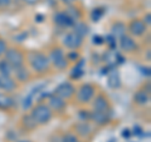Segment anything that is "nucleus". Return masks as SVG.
Segmentation results:
<instances>
[{
  "label": "nucleus",
  "mask_w": 151,
  "mask_h": 142,
  "mask_svg": "<svg viewBox=\"0 0 151 142\" xmlns=\"http://www.w3.org/2000/svg\"><path fill=\"white\" fill-rule=\"evenodd\" d=\"M48 58H49V62L53 63L54 67L59 70H63L68 67V59H67V57L64 55V52L60 48L52 49Z\"/></svg>",
  "instance_id": "nucleus-3"
},
{
  "label": "nucleus",
  "mask_w": 151,
  "mask_h": 142,
  "mask_svg": "<svg viewBox=\"0 0 151 142\" xmlns=\"http://www.w3.org/2000/svg\"><path fill=\"white\" fill-rule=\"evenodd\" d=\"M107 83H108V87H110V88H113V89L120 88V86H121V79H120V75H119V73H117L116 70H112V72L108 74Z\"/></svg>",
  "instance_id": "nucleus-16"
},
{
  "label": "nucleus",
  "mask_w": 151,
  "mask_h": 142,
  "mask_svg": "<svg viewBox=\"0 0 151 142\" xmlns=\"http://www.w3.org/2000/svg\"><path fill=\"white\" fill-rule=\"evenodd\" d=\"M13 70H14V68L6 60H1V62H0V74L1 75H12Z\"/></svg>",
  "instance_id": "nucleus-22"
},
{
  "label": "nucleus",
  "mask_w": 151,
  "mask_h": 142,
  "mask_svg": "<svg viewBox=\"0 0 151 142\" xmlns=\"http://www.w3.org/2000/svg\"><path fill=\"white\" fill-rule=\"evenodd\" d=\"M142 22L145 23V25H146V27H147V25H150V23H151V15H150V13H149V14H146Z\"/></svg>",
  "instance_id": "nucleus-31"
},
{
  "label": "nucleus",
  "mask_w": 151,
  "mask_h": 142,
  "mask_svg": "<svg viewBox=\"0 0 151 142\" xmlns=\"http://www.w3.org/2000/svg\"><path fill=\"white\" fill-rule=\"evenodd\" d=\"M29 63L33 70L37 73H43L49 69V58L40 52H30L29 53Z\"/></svg>",
  "instance_id": "nucleus-1"
},
{
  "label": "nucleus",
  "mask_w": 151,
  "mask_h": 142,
  "mask_svg": "<svg viewBox=\"0 0 151 142\" xmlns=\"http://www.w3.org/2000/svg\"><path fill=\"white\" fill-rule=\"evenodd\" d=\"M82 74H83V62H79L78 65H76V67L73 68L72 77L73 78H79Z\"/></svg>",
  "instance_id": "nucleus-25"
},
{
  "label": "nucleus",
  "mask_w": 151,
  "mask_h": 142,
  "mask_svg": "<svg viewBox=\"0 0 151 142\" xmlns=\"http://www.w3.org/2000/svg\"><path fill=\"white\" fill-rule=\"evenodd\" d=\"M93 110L97 112H103V113H108L110 112V103H108L107 98L105 96H97L93 101Z\"/></svg>",
  "instance_id": "nucleus-10"
},
{
  "label": "nucleus",
  "mask_w": 151,
  "mask_h": 142,
  "mask_svg": "<svg viewBox=\"0 0 151 142\" xmlns=\"http://www.w3.org/2000/svg\"><path fill=\"white\" fill-rule=\"evenodd\" d=\"M82 43H83V38L77 35L73 32L72 33H68V34H65L64 38H63V44L67 47L68 49H72V50H76V49L81 48Z\"/></svg>",
  "instance_id": "nucleus-7"
},
{
  "label": "nucleus",
  "mask_w": 151,
  "mask_h": 142,
  "mask_svg": "<svg viewBox=\"0 0 151 142\" xmlns=\"http://www.w3.org/2000/svg\"><path fill=\"white\" fill-rule=\"evenodd\" d=\"M6 50H8L6 42L4 40V39H1V38H0V57L5 54V52H6Z\"/></svg>",
  "instance_id": "nucleus-27"
},
{
  "label": "nucleus",
  "mask_w": 151,
  "mask_h": 142,
  "mask_svg": "<svg viewBox=\"0 0 151 142\" xmlns=\"http://www.w3.org/2000/svg\"><path fill=\"white\" fill-rule=\"evenodd\" d=\"M73 29H74L73 33H76V34L79 35L81 38H84L89 32V28H88V25L86 24V23H74Z\"/></svg>",
  "instance_id": "nucleus-17"
},
{
  "label": "nucleus",
  "mask_w": 151,
  "mask_h": 142,
  "mask_svg": "<svg viewBox=\"0 0 151 142\" xmlns=\"http://www.w3.org/2000/svg\"><path fill=\"white\" fill-rule=\"evenodd\" d=\"M62 142H79L78 138L72 133H67L62 137Z\"/></svg>",
  "instance_id": "nucleus-26"
},
{
  "label": "nucleus",
  "mask_w": 151,
  "mask_h": 142,
  "mask_svg": "<svg viewBox=\"0 0 151 142\" xmlns=\"http://www.w3.org/2000/svg\"><path fill=\"white\" fill-rule=\"evenodd\" d=\"M49 101V108L53 111H57V112H62L65 107H67V103H65V101L63 98H60L58 96H55V94H53V96H49L48 98Z\"/></svg>",
  "instance_id": "nucleus-12"
},
{
  "label": "nucleus",
  "mask_w": 151,
  "mask_h": 142,
  "mask_svg": "<svg viewBox=\"0 0 151 142\" xmlns=\"http://www.w3.org/2000/svg\"><path fill=\"white\" fill-rule=\"evenodd\" d=\"M76 130H77V132L81 136H88L92 132L91 126H89L86 121H82L81 123H78L77 126H76Z\"/></svg>",
  "instance_id": "nucleus-19"
},
{
  "label": "nucleus",
  "mask_w": 151,
  "mask_h": 142,
  "mask_svg": "<svg viewBox=\"0 0 151 142\" xmlns=\"http://www.w3.org/2000/svg\"><path fill=\"white\" fill-rule=\"evenodd\" d=\"M79 117H81L82 121H88L89 117H91V112H86L84 110H81L79 111Z\"/></svg>",
  "instance_id": "nucleus-28"
},
{
  "label": "nucleus",
  "mask_w": 151,
  "mask_h": 142,
  "mask_svg": "<svg viewBox=\"0 0 151 142\" xmlns=\"http://www.w3.org/2000/svg\"><path fill=\"white\" fill-rule=\"evenodd\" d=\"M12 3V0H0V6H8Z\"/></svg>",
  "instance_id": "nucleus-33"
},
{
  "label": "nucleus",
  "mask_w": 151,
  "mask_h": 142,
  "mask_svg": "<svg viewBox=\"0 0 151 142\" xmlns=\"http://www.w3.org/2000/svg\"><path fill=\"white\" fill-rule=\"evenodd\" d=\"M149 99H150L149 92H146V91H139V92H136L134 96V101H135V103H137V105H146V103L149 102Z\"/></svg>",
  "instance_id": "nucleus-18"
},
{
  "label": "nucleus",
  "mask_w": 151,
  "mask_h": 142,
  "mask_svg": "<svg viewBox=\"0 0 151 142\" xmlns=\"http://www.w3.org/2000/svg\"><path fill=\"white\" fill-rule=\"evenodd\" d=\"M77 58H78V54L73 52V53H70V54L68 55V58H67V59H77Z\"/></svg>",
  "instance_id": "nucleus-34"
},
{
  "label": "nucleus",
  "mask_w": 151,
  "mask_h": 142,
  "mask_svg": "<svg viewBox=\"0 0 151 142\" xmlns=\"http://www.w3.org/2000/svg\"><path fill=\"white\" fill-rule=\"evenodd\" d=\"M74 93H76V88H74L73 84L69 83V82L60 83L59 86L54 89V94H55V96H58V97L63 98V99H69Z\"/></svg>",
  "instance_id": "nucleus-6"
},
{
  "label": "nucleus",
  "mask_w": 151,
  "mask_h": 142,
  "mask_svg": "<svg viewBox=\"0 0 151 142\" xmlns=\"http://www.w3.org/2000/svg\"><path fill=\"white\" fill-rule=\"evenodd\" d=\"M130 130H124V132H122V136L124 137H130Z\"/></svg>",
  "instance_id": "nucleus-35"
},
{
  "label": "nucleus",
  "mask_w": 151,
  "mask_h": 142,
  "mask_svg": "<svg viewBox=\"0 0 151 142\" xmlns=\"http://www.w3.org/2000/svg\"><path fill=\"white\" fill-rule=\"evenodd\" d=\"M25 4H28V5H35V4L39 1V0H23Z\"/></svg>",
  "instance_id": "nucleus-32"
},
{
  "label": "nucleus",
  "mask_w": 151,
  "mask_h": 142,
  "mask_svg": "<svg viewBox=\"0 0 151 142\" xmlns=\"http://www.w3.org/2000/svg\"><path fill=\"white\" fill-rule=\"evenodd\" d=\"M17 84L10 75H0V89H4L6 92H10L15 89Z\"/></svg>",
  "instance_id": "nucleus-14"
},
{
  "label": "nucleus",
  "mask_w": 151,
  "mask_h": 142,
  "mask_svg": "<svg viewBox=\"0 0 151 142\" xmlns=\"http://www.w3.org/2000/svg\"><path fill=\"white\" fill-rule=\"evenodd\" d=\"M18 142H32V141H29V140H20V141H18Z\"/></svg>",
  "instance_id": "nucleus-37"
},
{
  "label": "nucleus",
  "mask_w": 151,
  "mask_h": 142,
  "mask_svg": "<svg viewBox=\"0 0 151 142\" xmlns=\"http://www.w3.org/2000/svg\"><path fill=\"white\" fill-rule=\"evenodd\" d=\"M89 120L93 121L94 123L98 125V126H103V125H107L108 122H110V117H108V113L93 111V112H91Z\"/></svg>",
  "instance_id": "nucleus-13"
},
{
  "label": "nucleus",
  "mask_w": 151,
  "mask_h": 142,
  "mask_svg": "<svg viewBox=\"0 0 151 142\" xmlns=\"http://www.w3.org/2000/svg\"><path fill=\"white\" fill-rule=\"evenodd\" d=\"M23 125L25 126V128H27V130H33L34 127H37V123L34 122V120L32 118L30 115H28V116H24V117H23Z\"/></svg>",
  "instance_id": "nucleus-24"
},
{
  "label": "nucleus",
  "mask_w": 151,
  "mask_h": 142,
  "mask_svg": "<svg viewBox=\"0 0 151 142\" xmlns=\"http://www.w3.org/2000/svg\"><path fill=\"white\" fill-rule=\"evenodd\" d=\"M30 116L37 125H47L52 120V116L53 115H52V110L48 106L39 103L35 107H33Z\"/></svg>",
  "instance_id": "nucleus-2"
},
{
  "label": "nucleus",
  "mask_w": 151,
  "mask_h": 142,
  "mask_svg": "<svg viewBox=\"0 0 151 142\" xmlns=\"http://www.w3.org/2000/svg\"><path fill=\"white\" fill-rule=\"evenodd\" d=\"M120 48H121V50L126 52V53H132V52L137 50L139 47L131 37L124 35V37L120 38Z\"/></svg>",
  "instance_id": "nucleus-9"
},
{
  "label": "nucleus",
  "mask_w": 151,
  "mask_h": 142,
  "mask_svg": "<svg viewBox=\"0 0 151 142\" xmlns=\"http://www.w3.org/2000/svg\"><path fill=\"white\" fill-rule=\"evenodd\" d=\"M14 105V101L12 97L6 96V94H1L0 93V108L3 110H8Z\"/></svg>",
  "instance_id": "nucleus-20"
},
{
  "label": "nucleus",
  "mask_w": 151,
  "mask_h": 142,
  "mask_svg": "<svg viewBox=\"0 0 151 142\" xmlns=\"http://www.w3.org/2000/svg\"><path fill=\"white\" fill-rule=\"evenodd\" d=\"M146 27L145 23L142 20H140V19H134V20H131V23L129 24V30L132 35L135 37H141L144 35L146 33Z\"/></svg>",
  "instance_id": "nucleus-8"
},
{
  "label": "nucleus",
  "mask_w": 151,
  "mask_h": 142,
  "mask_svg": "<svg viewBox=\"0 0 151 142\" xmlns=\"http://www.w3.org/2000/svg\"><path fill=\"white\" fill-rule=\"evenodd\" d=\"M105 15V9L103 8H96V9H93L92 13H91V19H92V22H100L102 16Z\"/></svg>",
  "instance_id": "nucleus-23"
},
{
  "label": "nucleus",
  "mask_w": 151,
  "mask_h": 142,
  "mask_svg": "<svg viewBox=\"0 0 151 142\" xmlns=\"http://www.w3.org/2000/svg\"><path fill=\"white\" fill-rule=\"evenodd\" d=\"M108 44H110V47L111 48H113V47L116 45V38L113 37V35H108V37H106V39H105Z\"/></svg>",
  "instance_id": "nucleus-29"
},
{
  "label": "nucleus",
  "mask_w": 151,
  "mask_h": 142,
  "mask_svg": "<svg viewBox=\"0 0 151 142\" xmlns=\"http://www.w3.org/2000/svg\"><path fill=\"white\" fill-rule=\"evenodd\" d=\"M62 1H63V3H67V4H69V3H73L74 0H62Z\"/></svg>",
  "instance_id": "nucleus-36"
},
{
  "label": "nucleus",
  "mask_w": 151,
  "mask_h": 142,
  "mask_svg": "<svg viewBox=\"0 0 151 142\" xmlns=\"http://www.w3.org/2000/svg\"><path fill=\"white\" fill-rule=\"evenodd\" d=\"M94 96V87L92 84L86 83L81 86V88L77 92V99L79 103H88Z\"/></svg>",
  "instance_id": "nucleus-5"
},
{
  "label": "nucleus",
  "mask_w": 151,
  "mask_h": 142,
  "mask_svg": "<svg viewBox=\"0 0 151 142\" xmlns=\"http://www.w3.org/2000/svg\"><path fill=\"white\" fill-rule=\"evenodd\" d=\"M54 23L57 25L62 27V28H68V27H73L74 20L70 18L67 13H57L54 15Z\"/></svg>",
  "instance_id": "nucleus-11"
},
{
  "label": "nucleus",
  "mask_w": 151,
  "mask_h": 142,
  "mask_svg": "<svg viewBox=\"0 0 151 142\" xmlns=\"http://www.w3.org/2000/svg\"><path fill=\"white\" fill-rule=\"evenodd\" d=\"M5 60L15 69L23 65V63H24V55H23L20 50L12 48L5 52Z\"/></svg>",
  "instance_id": "nucleus-4"
},
{
  "label": "nucleus",
  "mask_w": 151,
  "mask_h": 142,
  "mask_svg": "<svg viewBox=\"0 0 151 142\" xmlns=\"http://www.w3.org/2000/svg\"><path fill=\"white\" fill-rule=\"evenodd\" d=\"M126 25L124 24V23H121V22H116V23H113L112 27H111V32H112V35L115 37V38H120L121 37H124L126 35Z\"/></svg>",
  "instance_id": "nucleus-15"
},
{
  "label": "nucleus",
  "mask_w": 151,
  "mask_h": 142,
  "mask_svg": "<svg viewBox=\"0 0 151 142\" xmlns=\"http://www.w3.org/2000/svg\"><path fill=\"white\" fill-rule=\"evenodd\" d=\"M103 38L100 37V35H94L93 37V44H97V45H100V44H103Z\"/></svg>",
  "instance_id": "nucleus-30"
},
{
  "label": "nucleus",
  "mask_w": 151,
  "mask_h": 142,
  "mask_svg": "<svg viewBox=\"0 0 151 142\" xmlns=\"http://www.w3.org/2000/svg\"><path fill=\"white\" fill-rule=\"evenodd\" d=\"M14 72H15V77L18 80H20V82H24L29 78V73H28V70L24 69V67H19V68H15L14 69Z\"/></svg>",
  "instance_id": "nucleus-21"
}]
</instances>
